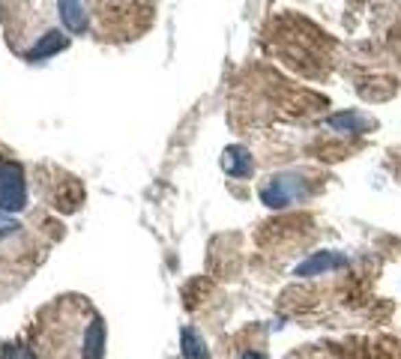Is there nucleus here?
Wrapping results in <instances>:
<instances>
[{"instance_id":"1","label":"nucleus","mask_w":401,"mask_h":359,"mask_svg":"<svg viewBox=\"0 0 401 359\" xmlns=\"http://www.w3.org/2000/svg\"><path fill=\"white\" fill-rule=\"evenodd\" d=\"M0 18H3V27H6V42L27 63H39L45 57H54L69 45V36H63L51 24L39 21V15L34 10H24V0H6L0 6Z\"/></svg>"},{"instance_id":"2","label":"nucleus","mask_w":401,"mask_h":359,"mask_svg":"<svg viewBox=\"0 0 401 359\" xmlns=\"http://www.w3.org/2000/svg\"><path fill=\"white\" fill-rule=\"evenodd\" d=\"M87 15V34L96 39H135L153 21V0H81Z\"/></svg>"},{"instance_id":"3","label":"nucleus","mask_w":401,"mask_h":359,"mask_svg":"<svg viewBox=\"0 0 401 359\" xmlns=\"http://www.w3.org/2000/svg\"><path fill=\"white\" fill-rule=\"evenodd\" d=\"M302 36V24L300 21H291V24H279V34L273 36V45L276 51L284 57V63L306 75H315L321 72L324 66V34H317L312 27V34L306 39Z\"/></svg>"},{"instance_id":"4","label":"nucleus","mask_w":401,"mask_h":359,"mask_svg":"<svg viewBox=\"0 0 401 359\" xmlns=\"http://www.w3.org/2000/svg\"><path fill=\"white\" fill-rule=\"evenodd\" d=\"M27 207V183L19 162L0 159V210L3 213H21Z\"/></svg>"},{"instance_id":"5","label":"nucleus","mask_w":401,"mask_h":359,"mask_svg":"<svg viewBox=\"0 0 401 359\" xmlns=\"http://www.w3.org/2000/svg\"><path fill=\"white\" fill-rule=\"evenodd\" d=\"M297 177H269L264 186H260V201L267 207H288L293 203L297 195H302V183H293Z\"/></svg>"},{"instance_id":"6","label":"nucleus","mask_w":401,"mask_h":359,"mask_svg":"<svg viewBox=\"0 0 401 359\" xmlns=\"http://www.w3.org/2000/svg\"><path fill=\"white\" fill-rule=\"evenodd\" d=\"M222 168L231 177H249L252 174V156L245 147H228L222 156Z\"/></svg>"},{"instance_id":"7","label":"nucleus","mask_w":401,"mask_h":359,"mask_svg":"<svg viewBox=\"0 0 401 359\" xmlns=\"http://www.w3.org/2000/svg\"><path fill=\"white\" fill-rule=\"evenodd\" d=\"M348 260L341 255H332V251H321V255H315L312 260H306V264H300L297 275H315V273H324V269H335V267H345Z\"/></svg>"},{"instance_id":"8","label":"nucleus","mask_w":401,"mask_h":359,"mask_svg":"<svg viewBox=\"0 0 401 359\" xmlns=\"http://www.w3.org/2000/svg\"><path fill=\"white\" fill-rule=\"evenodd\" d=\"M183 354H186V359H207L204 341L192 330H183Z\"/></svg>"},{"instance_id":"9","label":"nucleus","mask_w":401,"mask_h":359,"mask_svg":"<svg viewBox=\"0 0 401 359\" xmlns=\"http://www.w3.org/2000/svg\"><path fill=\"white\" fill-rule=\"evenodd\" d=\"M330 126H335V129H368V120L356 117V114H339V117L330 120Z\"/></svg>"}]
</instances>
